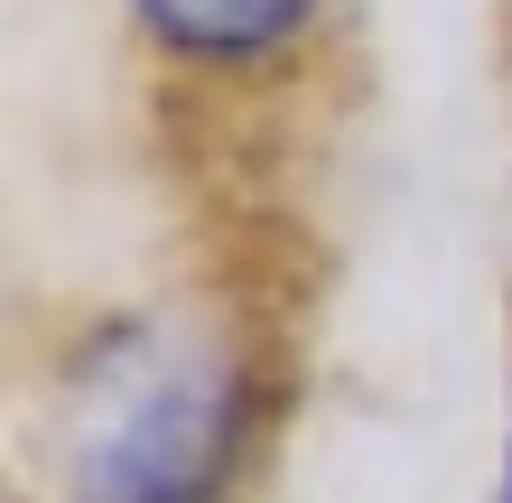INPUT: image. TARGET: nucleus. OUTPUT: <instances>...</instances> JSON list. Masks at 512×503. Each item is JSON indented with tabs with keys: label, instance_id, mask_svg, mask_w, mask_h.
<instances>
[{
	"label": "nucleus",
	"instance_id": "3",
	"mask_svg": "<svg viewBox=\"0 0 512 503\" xmlns=\"http://www.w3.org/2000/svg\"><path fill=\"white\" fill-rule=\"evenodd\" d=\"M503 503H512V476H503Z\"/></svg>",
	"mask_w": 512,
	"mask_h": 503
},
{
	"label": "nucleus",
	"instance_id": "1",
	"mask_svg": "<svg viewBox=\"0 0 512 503\" xmlns=\"http://www.w3.org/2000/svg\"><path fill=\"white\" fill-rule=\"evenodd\" d=\"M252 438V382L187 317H131L75 364L66 503H224Z\"/></svg>",
	"mask_w": 512,
	"mask_h": 503
},
{
	"label": "nucleus",
	"instance_id": "2",
	"mask_svg": "<svg viewBox=\"0 0 512 503\" xmlns=\"http://www.w3.org/2000/svg\"><path fill=\"white\" fill-rule=\"evenodd\" d=\"M317 0H131V28L168 66H196V75H243L270 66L308 38Z\"/></svg>",
	"mask_w": 512,
	"mask_h": 503
}]
</instances>
